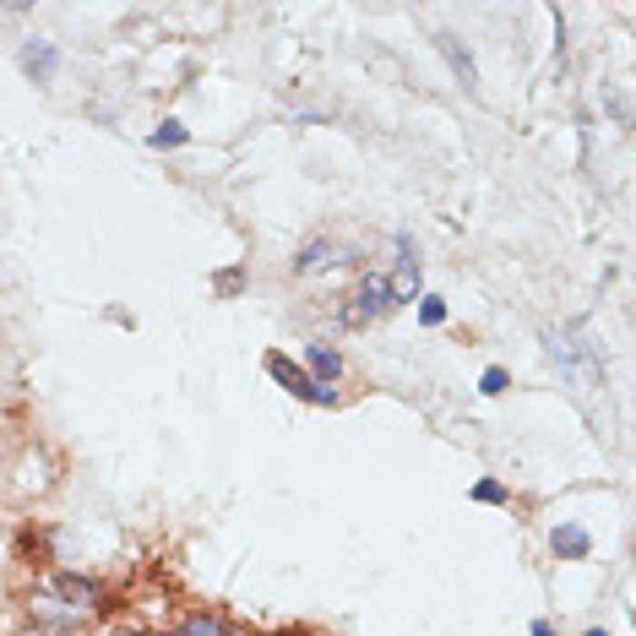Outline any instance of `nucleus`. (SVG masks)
<instances>
[{
    "label": "nucleus",
    "mask_w": 636,
    "mask_h": 636,
    "mask_svg": "<svg viewBox=\"0 0 636 636\" xmlns=\"http://www.w3.org/2000/svg\"><path fill=\"white\" fill-rule=\"evenodd\" d=\"M267 376L283 386V392H294V397H305V403H321V408H332L338 403V392H327V386H316L299 365H289L283 354H267Z\"/></svg>",
    "instance_id": "obj_1"
},
{
    "label": "nucleus",
    "mask_w": 636,
    "mask_h": 636,
    "mask_svg": "<svg viewBox=\"0 0 636 636\" xmlns=\"http://www.w3.org/2000/svg\"><path fill=\"white\" fill-rule=\"evenodd\" d=\"M376 310H386V278H365L359 294L343 305V327H365Z\"/></svg>",
    "instance_id": "obj_2"
},
{
    "label": "nucleus",
    "mask_w": 636,
    "mask_h": 636,
    "mask_svg": "<svg viewBox=\"0 0 636 636\" xmlns=\"http://www.w3.org/2000/svg\"><path fill=\"white\" fill-rule=\"evenodd\" d=\"M54 599H60V604H71L76 615H93V610H98V599H103V588H98V582H87V577H60V582H54Z\"/></svg>",
    "instance_id": "obj_3"
},
{
    "label": "nucleus",
    "mask_w": 636,
    "mask_h": 636,
    "mask_svg": "<svg viewBox=\"0 0 636 636\" xmlns=\"http://www.w3.org/2000/svg\"><path fill=\"white\" fill-rule=\"evenodd\" d=\"M435 44H441V54L452 60V71H457V82L468 87V93H479V65H474V54L457 44V33H435Z\"/></svg>",
    "instance_id": "obj_4"
},
{
    "label": "nucleus",
    "mask_w": 636,
    "mask_h": 636,
    "mask_svg": "<svg viewBox=\"0 0 636 636\" xmlns=\"http://www.w3.org/2000/svg\"><path fill=\"white\" fill-rule=\"evenodd\" d=\"M22 71H27L33 82H49V76H54V44H49V38H27V44H22Z\"/></svg>",
    "instance_id": "obj_5"
},
{
    "label": "nucleus",
    "mask_w": 636,
    "mask_h": 636,
    "mask_svg": "<svg viewBox=\"0 0 636 636\" xmlns=\"http://www.w3.org/2000/svg\"><path fill=\"white\" fill-rule=\"evenodd\" d=\"M550 550H555L561 561H582V555H588V533H582L577 523H566V528L550 533Z\"/></svg>",
    "instance_id": "obj_6"
},
{
    "label": "nucleus",
    "mask_w": 636,
    "mask_h": 636,
    "mask_svg": "<svg viewBox=\"0 0 636 636\" xmlns=\"http://www.w3.org/2000/svg\"><path fill=\"white\" fill-rule=\"evenodd\" d=\"M414 294H419V272H414V261H403V267L386 278V310L403 305V299H414Z\"/></svg>",
    "instance_id": "obj_7"
},
{
    "label": "nucleus",
    "mask_w": 636,
    "mask_h": 636,
    "mask_svg": "<svg viewBox=\"0 0 636 636\" xmlns=\"http://www.w3.org/2000/svg\"><path fill=\"white\" fill-rule=\"evenodd\" d=\"M338 376H343V359H338L332 348L310 343V381H316V386H327V381H338Z\"/></svg>",
    "instance_id": "obj_8"
},
{
    "label": "nucleus",
    "mask_w": 636,
    "mask_h": 636,
    "mask_svg": "<svg viewBox=\"0 0 636 636\" xmlns=\"http://www.w3.org/2000/svg\"><path fill=\"white\" fill-rule=\"evenodd\" d=\"M327 261H332V245H327V240H310V245L294 256V272L305 278V272H316V267H327Z\"/></svg>",
    "instance_id": "obj_9"
},
{
    "label": "nucleus",
    "mask_w": 636,
    "mask_h": 636,
    "mask_svg": "<svg viewBox=\"0 0 636 636\" xmlns=\"http://www.w3.org/2000/svg\"><path fill=\"white\" fill-rule=\"evenodd\" d=\"M169 636H229V631H223L218 615H191V621H180Z\"/></svg>",
    "instance_id": "obj_10"
},
{
    "label": "nucleus",
    "mask_w": 636,
    "mask_h": 636,
    "mask_svg": "<svg viewBox=\"0 0 636 636\" xmlns=\"http://www.w3.org/2000/svg\"><path fill=\"white\" fill-rule=\"evenodd\" d=\"M180 142H185V125H180V120H163V125L152 131V147H180Z\"/></svg>",
    "instance_id": "obj_11"
},
{
    "label": "nucleus",
    "mask_w": 636,
    "mask_h": 636,
    "mask_svg": "<svg viewBox=\"0 0 636 636\" xmlns=\"http://www.w3.org/2000/svg\"><path fill=\"white\" fill-rule=\"evenodd\" d=\"M419 321H425V327H441V321H446V305H441V299H419Z\"/></svg>",
    "instance_id": "obj_12"
},
{
    "label": "nucleus",
    "mask_w": 636,
    "mask_h": 636,
    "mask_svg": "<svg viewBox=\"0 0 636 636\" xmlns=\"http://www.w3.org/2000/svg\"><path fill=\"white\" fill-rule=\"evenodd\" d=\"M610 114H615L621 125H631V103H626V93H621V87L610 93Z\"/></svg>",
    "instance_id": "obj_13"
},
{
    "label": "nucleus",
    "mask_w": 636,
    "mask_h": 636,
    "mask_svg": "<svg viewBox=\"0 0 636 636\" xmlns=\"http://www.w3.org/2000/svg\"><path fill=\"white\" fill-rule=\"evenodd\" d=\"M474 501H490V506H495V501H506V490H501L495 479H484V484H474Z\"/></svg>",
    "instance_id": "obj_14"
},
{
    "label": "nucleus",
    "mask_w": 636,
    "mask_h": 636,
    "mask_svg": "<svg viewBox=\"0 0 636 636\" xmlns=\"http://www.w3.org/2000/svg\"><path fill=\"white\" fill-rule=\"evenodd\" d=\"M484 392H490V397H495V392H506V370H501V365H495V370H484Z\"/></svg>",
    "instance_id": "obj_15"
},
{
    "label": "nucleus",
    "mask_w": 636,
    "mask_h": 636,
    "mask_svg": "<svg viewBox=\"0 0 636 636\" xmlns=\"http://www.w3.org/2000/svg\"><path fill=\"white\" fill-rule=\"evenodd\" d=\"M533 636H555L550 631V621H533Z\"/></svg>",
    "instance_id": "obj_16"
},
{
    "label": "nucleus",
    "mask_w": 636,
    "mask_h": 636,
    "mask_svg": "<svg viewBox=\"0 0 636 636\" xmlns=\"http://www.w3.org/2000/svg\"><path fill=\"white\" fill-rule=\"evenodd\" d=\"M588 636H604V631H588Z\"/></svg>",
    "instance_id": "obj_17"
},
{
    "label": "nucleus",
    "mask_w": 636,
    "mask_h": 636,
    "mask_svg": "<svg viewBox=\"0 0 636 636\" xmlns=\"http://www.w3.org/2000/svg\"><path fill=\"white\" fill-rule=\"evenodd\" d=\"M125 636H142V631H125Z\"/></svg>",
    "instance_id": "obj_18"
}]
</instances>
